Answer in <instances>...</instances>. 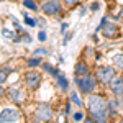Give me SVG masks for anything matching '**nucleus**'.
I'll list each match as a JSON object with an SVG mask.
<instances>
[{
  "mask_svg": "<svg viewBox=\"0 0 123 123\" xmlns=\"http://www.w3.org/2000/svg\"><path fill=\"white\" fill-rule=\"evenodd\" d=\"M87 107H89V113L94 122H107L108 112H107V100L104 97L89 94L87 95Z\"/></svg>",
  "mask_w": 123,
  "mask_h": 123,
  "instance_id": "1",
  "label": "nucleus"
},
{
  "mask_svg": "<svg viewBox=\"0 0 123 123\" xmlns=\"http://www.w3.org/2000/svg\"><path fill=\"white\" fill-rule=\"evenodd\" d=\"M95 80H97V79H94L89 72L84 74V76H76V84H77V87L80 89V92H82L84 95H89V94L94 92Z\"/></svg>",
  "mask_w": 123,
  "mask_h": 123,
  "instance_id": "2",
  "label": "nucleus"
},
{
  "mask_svg": "<svg viewBox=\"0 0 123 123\" xmlns=\"http://www.w3.org/2000/svg\"><path fill=\"white\" fill-rule=\"evenodd\" d=\"M115 77V69L108 66H102L95 71V79L97 82H102V84H108L112 79Z\"/></svg>",
  "mask_w": 123,
  "mask_h": 123,
  "instance_id": "3",
  "label": "nucleus"
},
{
  "mask_svg": "<svg viewBox=\"0 0 123 123\" xmlns=\"http://www.w3.org/2000/svg\"><path fill=\"white\" fill-rule=\"evenodd\" d=\"M43 13H46V15H59L61 13V10H62V5H61V2L59 0H44V3H43Z\"/></svg>",
  "mask_w": 123,
  "mask_h": 123,
  "instance_id": "4",
  "label": "nucleus"
},
{
  "mask_svg": "<svg viewBox=\"0 0 123 123\" xmlns=\"http://www.w3.org/2000/svg\"><path fill=\"white\" fill-rule=\"evenodd\" d=\"M53 118V110L49 108V105H39L35 112V120L36 122H49Z\"/></svg>",
  "mask_w": 123,
  "mask_h": 123,
  "instance_id": "5",
  "label": "nucleus"
},
{
  "mask_svg": "<svg viewBox=\"0 0 123 123\" xmlns=\"http://www.w3.org/2000/svg\"><path fill=\"white\" fill-rule=\"evenodd\" d=\"M100 31H102V35H104L105 38H118L120 36V31H118V26L113 25V23H104V26L100 25Z\"/></svg>",
  "mask_w": 123,
  "mask_h": 123,
  "instance_id": "6",
  "label": "nucleus"
},
{
  "mask_svg": "<svg viewBox=\"0 0 123 123\" xmlns=\"http://www.w3.org/2000/svg\"><path fill=\"white\" fill-rule=\"evenodd\" d=\"M25 82H26V85H28L30 89H38L39 84H41V76L36 71H30L25 76Z\"/></svg>",
  "mask_w": 123,
  "mask_h": 123,
  "instance_id": "7",
  "label": "nucleus"
},
{
  "mask_svg": "<svg viewBox=\"0 0 123 123\" xmlns=\"http://www.w3.org/2000/svg\"><path fill=\"white\" fill-rule=\"evenodd\" d=\"M20 115L15 108H3L2 113H0V123L5 122H18Z\"/></svg>",
  "mask_w": 123,
  "mask_h": 123,
  "instance_id": "8",
  "label": "nucleus"
},
{
  "mask_svg": "<svg viewBox=\"0 0 123 123\" xmlns=\"http://www.w3.org/2000/svg\"><path fill=\"white\" fill-rule=\"evenodd\" d=\"M108 84H110V90H112L117 97H122L123 95V79L122 77H113Z\"/></svg>",
  "mask_w": 123,
  "mask_h": 123,
  "instance_id": "9",
  "label": "nucleus"
},
{
  "mask_svg": "<svg viewBox=\"0 0 123 123\" xmlns=\"http://www.w3.org/2000/svg\"><path fill=\"white\" fill-rule=\"evenodd\" d=\"M8 97L13 100V102H17V104H20V102L23 100V94H21V90H18V89H10Z\"/></svg>",
  "mask_w": 123,
  "mask_h": 123,
  "instance_id": "10",
  "label": "nucleus"
},
{
  "mask_svg": "<svg viewBox=\"0 0 123 123\" xmlns=\"http://www.w3.org/2000/svg\"><path fill=\"white\" fill-rule=\"evenodd\" d=\"M112 62H113V66L117 67V69L123 71V54H122V53L113 54V56H112Z\"/></svg>",
  "mask_w": 123,
  "mask_h": 123,
  "instance_id": "11",
  "label": "nucleus"
},
{
  "mask_svg": "<svg viewBox=\"0 0 123 123\" xmlns=\"http://www.w3.org/2000/svg\"><path fill=\"white\" fill-rule=\"evenodd\" d=\"M117 108H118V102L117 100H108L107 102V112L110 113V117H113L117 113Z\"/></svg>",
  "mask_w": 123,
  "mask_h": 123,
  "instance_id": "12",
  "label": "nucleus"
},
{
  "mask_svg": "<svg viewBox=\"0 0 123 123\" xmlns=\"http://www.w3.org/2000/svg\"><path fill=\"white\" fill-rule=\"evenodd\" d=\"M89 71H87V66H85L84 62H79V64H76V76H84V74H87Z\"/></svg>",
  "mask_w": 123,
  "mask_h": 123,
  "instance_id": "13",
  "label": "nucleus"
},
{
  "mask_svg": "<svg viewBox=\"0 0 123 123\" xmlns=\"http://www.w3.org/2000/svg\"><path fill=\"white\" fill-rule=\"evenodd\" d=\"M23 5H25L26 8L33 10V12H38V5H36L33 0H23Z\"/></svg>",
  "mask_w": 123,
  "mask_h": 123,
  "instance_id": "14",
  "label": "nucleus"
},
{
  "mask_svg": "<svg viewBox=\"0 0 123 123\" xmlns=\"http://www.w3.org/2000/svg\"><path fill=\"white\" fill-rule=\"evenodd\" d=\"M71 102H72V104H76L79 108L82 107V102H80V98H79V95H77L76 92H72V94H71Z\"/></svg>",
  "mask_w": 123,
  "mask_h": 123,
  "instance_id": "15",
  "label": "nucleus"
},
{
  "mask_svg": "<svg viewBox=\"0 0 123 123\" xmlns=\"http://www.w3.org/2000/svg\"><path fill=\"white\" fill-rule=\"evenodd\" d=\"M46 54H48V49H44V48H39V49H36V51L33 53L35 57H41V56H46Z\"/></svg>",
  "mask_w": 123,
  "mask_h": 123,
  "instance_id": "16",
  "label": "nucleus"
},
{
  "mask_svg": "<svg viewBox=\"0 0 123 123\" xmlns=\"http://www.w3.org/2000/svg\"><path fill=\"white\" fill-rule=\"evenodd\" d=\"M2 35H3L7 39H15V33H13V31H8V28L3 30V31H2Z\"/></svg>",
  "mask_w": 123,
  "mask_h": 123,
  "instance_id": "17",
  "label": "nucleus"
},
{
  "mask_svg": "<svg viewBox=\"0 0 123 123\" xmlns=\"http://www.w3.org/2000/svg\"><path fill=\"white\" fill-rule=\"evenodd\" d=\"M59 87L66 92L67 90V80H66V77H59Z\"/></svg>",
  "mask_w": 123,
  "mask_h": 123,
  "instance_id": "18",
  "label": "nucleus"
},
{
  "mask_svg": "<svg viewBox=\"0 0 123 123\" xmlns=\"http://www.w3.org/2000/svg\"><path fill=\"white\" fill-rule=\"evenodd\" d=\"M82 118H84V113H82V112H76V113L72 115V120H74V122H80Z\"/></svg>",
  "mask_w": 123,
  "mask_h": 123,
  "instance_id": "19",
  "label": "nucleus"
},
{
  "mask_svg": "<svg viewBox=\"0 0 123 123\" xmlns=\"http://www.w3.org/2000/svg\"><path fill=\"white\" fill-rule=\"evenodd\" d=\"M38 64H39V57H35V59H30L28 61L30 67H35V66H38Z\"/></svg>",
  "mask_w": 123,
  "mask_h": 123,
  "instance_id": "20",
  "label": "nucleus"
},
{
  "mask_svg": "<svg viewBox=\"0 0 123 123\" xmlns=\"http://www.w3.org/2000/svg\"><path fill=\"white\" fill-rule=\"evenodd\" d=\"M80 0H64V3H66V7H74V5H77Z\"/></svg>",
  "mask_w": 123,
  "mask_h": 123,
  "instance_id": "21",
  "label": "nucleus"
},
{
  "mask_svg": "<svg viewBox=\"0 0 123 123\" xmlns=\"http://www.w3.org/2000/svg\"><path fill=\"white\" fill-rule=\"evenodd\" d=\"M7 74H8V69H3V71H0V82H3V80H5Z\"/></svg>",
  "mask_w": 123,
  "mask_h": 123,
  "instance_id": "22",
  "label": "nucleus"
},
{
  "mask_svg": "<svg viewBox=\"0 0 123 123\" xmlns=\"http://www.w3.org/2000/svg\"><path fill=\"white\" fill-rule=\"evenodd\" d=\"M46 38V35H44V31H41V33H39V39H41V41H43V39Z\"/></svg>",
  "mask_w": 123,
  "mask_h": 123,
  "instance_id": "23",
  "label": "nucleus"
},
{
  "mask_svg": "<svg viewBox=\"0 0 123 123\" xmlns=\"http://www.w3.org/2000/svg\"><path fill=\"white\" fill-rule=\"evenodd\" d=\"M2 95H3V89L0 87V97H2Z\"/></svg>",
  "mask_w": 123,
  "mask_h": 123,
  "instance_id": "24",
  "label": "nucleus"
},
{
  "mask_svg": "<svg viewBox=\"0 0 123 123\" xmlns=\"http://www.w3.org/2000/svg\"><path fill=\"white\" fill-rule=\"evenodd\" d=\"M122 122H123V120H122Z\"/></svg>",
  "mask_w": 123,
  "mask_h": 123,
  "instance_id": "25",
  "label": "nucleus"
}]
</instances>
